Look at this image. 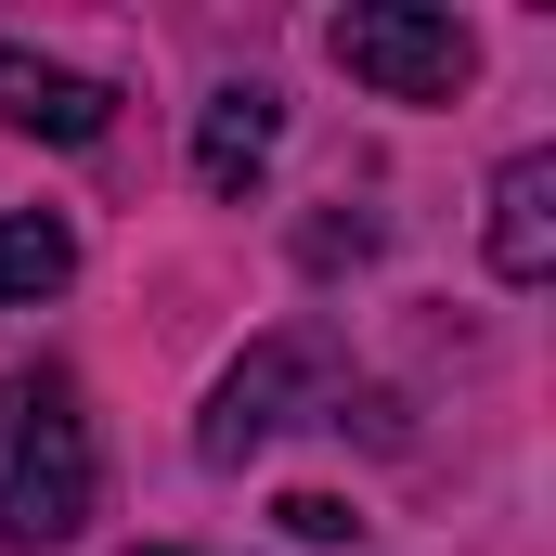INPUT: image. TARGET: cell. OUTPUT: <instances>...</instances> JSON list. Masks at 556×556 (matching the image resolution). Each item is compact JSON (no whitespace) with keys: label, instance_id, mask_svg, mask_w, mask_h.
Returning <instances> with one entry per match:
<instances>
[{"label":"cell","instance_id":"obj_4","mask_svg":"<svg viewBox=\"0 0 556 556\" xmlns=\"http://www.w3.org/2000/svg\"><path fill=\"white\" fill-rule=\"evenodd\" d=\"M0 117L39 142H104L117 130V91L78 78V65H39V52H0Z\"/></svg>","mask_w":556,"mask_h":556},{"label":"cell","instance_id":"obj_1","mask_svg":"<svg viewBox=\"0 0 556 556\" xmlns=\"http://www.w3.org/2000/svg\"><path fill=\"white\" fill-rule=\"evenodd\" d=\"M91 492H104V453L65 376H13L0 389V544H65L91 531Z\"/></svg>","mask_w":556,"mask_h":556},{"label":"cell","instance_id":"obj_3","mask_svg":"<svg viewBox=\"0 0 556 556\" xmlns=\"http://www.w3.org/2000/svg\"><path fill=\"white\" fill-rule=\"evenodd\" d=\"M298 402H311V350H298V337H260V350H247V363L207 389V427H194V453H207V466H247L273 427H298Z\"/></svg>","mask_w":556,"mask_h":556},{"label":"cell","instance_id":"obj_8","mask_svg":"<svg viewBox=\"0 0 556 556\" xmlns=\"http://www.w3.org/2000/svg\"><path fill=\"white\" fill-rule=\"evenodd\" d=\"M273 518H285V531H298V544H350V531H363V518H350L337 492H285Z\"/></svg>","mask_w":556,"mask_h":556},{"label":"cell","instance_id":"obj_7","mask_svg":"<svg viewBox=\"0 0 556 556\" xmlns=\"http://www.w3.org/2000/svg\"><path fill=\"white\" fill-rule=\"evenodd\" d=\"M65 273H78V233H65L52 207H13V220H0V311H13V298H52Z\"/></svg>","mask_w":556,"mask_h":556},{"label":"cell","instance_id":"obj_2","mask_svg":"<svg viewBox=\"0 0 556 556\" xmlns=\"http://www.w3.org/2000/svg\"><path fill=\"white\" fill-rule=\"evenodd\" d=\"M324 52H337L363 91H389V104H453V91L479 78V39H466L440 0H350V13L324 26Z\"/></svg>","mask_w":556,"mask_h":556},{"label":"cell","instance_id":"obj_5","mask_svg":"<svg viewBox=\"0 0 556 556\" xmlns=\"http://www.w3.org/2000/svg\"><path fill=\"white\" fill-rule=\"evenodd\" d=\"M273 130H285V104L260 91V78L207 91V117H194V181H207V194H247V181L273 168Z\"/></svg>","mask_w":556,"mask_h":556},{"label":"cell","instance_id":"obj_6","mask_svg":"<svg viewBox=\"0 0 556 556\" xmlns=\"http://www.w3.org/2000/svg\"><path fill=\"white\" fill-rule=\"evenodd\" d=\"M492 273L505 285L556 273V155H518V168L492 181Z\"/></svg>","mask_w":556,"mask_h":556}]
</instances>
